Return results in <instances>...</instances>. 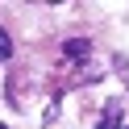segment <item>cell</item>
<instances>
[{"label": "cell", "instance_id": "cell-4", "mask_svg": "<svg viewBox=\"0 0 129 129\" xmlns=\"http://www.w3.org/2000/svg\"><path fill=\"white\" fill-rule=\"evenodd\" d=\"M125 129H129V125H125Z\"/></svg>", "mask_w": 129, "mask_h": 129}, {"label": "cell", "instance_id": "cell-3", "mask_svg": "<svg viewBox=\"0 0 129 129\" xmlns=\"http://www.w3.org/2000/svg\"><path fill=\"white\" fill-rule=\"evenodd\" d=\"M13 58V38H9V29H0V62H9Z\"/></svg>", "mask_w": 129, "mask_h": 129}, {"label": "cell", "instance_id": "cell-2", "mask_svg": "<svg viewBox=\"0 0 129 129\" xmlns=\"http://www.w3.org/2000/svg\"><path fill=\"white\" fill-rule=\"evenodd\" d=\"M96 129H121V104H108V112L100 117V125Z\"/></svg>", "mask_w": 129, "mask_h": 129}, {"label": "cell", "instance_id": "cell-1", "mask_svg": "<svg viewBox=\"0 0 129 129\" xmlns=\"http://www.w3.org/2000/svg\"><path fill=\"white\" fill-rule=\"evenodd\" d=\"M87 50H92V46H87L83 38H71V42H62V54H67V58H87Z\"/></svg>", "mask_w": 129, "mask_h": 129}]
</instances>
